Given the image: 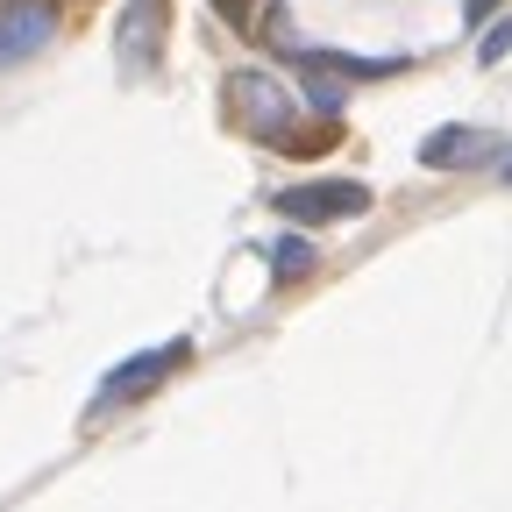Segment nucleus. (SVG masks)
<instances>
[{"label": "nucleus", "mask_w": 512, "mask_h": 512, "mask_svg": "<svg viewBox=\"0 0 512 512\" xmlns=\"http://www.w3.org/2000/svg\"><path fill=\"white\" fill-rule=\"evenodd\" d=\"M228 121H235V128H249V136L285 143V128H292V93H285L271 72L242 64V72H228Z\"/></svg>", "instance_id": "obj_1"}, {"label": "nucleus", "mask_w": 512, "mask_h": 512, "mask_svg": "<svg viewBox=\"0 0 512 512\" xmlns=\"http://www.w3.org/2000/svg\"><path fill=\"white\" fill-rule=\"evenodd\" d=\"M278 214H292V221H356V214H370V185H356V178H313V185H285L278 192Z\"/></svg>", "instance_id": "obj_2"}, {"label": "nucleus", "mask_w": 512, "mask_h": 512, "mask_svg": "<svg viewBox=\"0 0 512 512\" xmlns=\"http://www.w3.org/2000/svg\"><path fill=\"white\" fill-rule=\"evenodd\" d=\"M164 22H171L164 0H128V15H121V29H114V57H121L128 79L157 72V57H164Z\"/></svg>", "instance_id": "obj_3"}, {"label": "nucleus", "mask_w": 512, "mask_h": 512, "mask_svg": "<svg viewBox=\"0 0 512 512\" xmlns=\"http://www.w3.org/2000/svg\"><path fill=\"white\" fill-rule=\"evenodd\" d=\"M192 356V342H164V349H143V356H128L107 384H100V392H93V413H107V406H121V399H143L150 392V384H164L178 363Z\"/></svg>", "instance_id": "obj_4"}, {"label": "nucleus", "mask_w": 512, "mask_h": 512, "mask_svg": "<svg viewBox=\"0 0 512 512\" xmlns=\"http://www.w3.org/2000/svg\"><path fill=\"white\" fill-rule=\"evenodd\" d=\"M43 43H50V8H43V0H15V8L0 15V64L36 57Z\"/></svg>", "instance_id": "obj_5"}, {"label": "nucleus", "mask_w": 512, "mask_h": 512, "mask_svg": "<svg viewBox=\"0 0 512 512\" xmlns=\"http://www.w3.org/2000/svg\"><path fill=\"white\" fill-rule=\"evenodd\" d=\"M498 143L484 136V128H441V136H427L420 143V164L427 171H463V164H484Z\"/></svg>", "instance_id": "obj_6"}, {"label": "nucleus", "mask_w": 512, "mask_h": 512, "mask_svg": "<svg viewBox=\"0 0 512 512\" xmlns=\"http://www.w3.org/2000/svg\"><path fill=\"white\" fill-rule=\"evenodd\" d=\"M264 264H271L278 285H292V278H306V271L320 264V249H313L306 235H271V242H264Z\"/></svg>", "instance_id": "obj_7"}, {"label": "nucleus", "mask_w": 512, "mask_h": 512, "mask_svg": "<svg viewBox=\"0 0 512 512\" xmlns=\"http://www.w3.org/2000/svg\"><path fill=\"white\" fill-rule=\"evenodd\" d=\"M505 50H512V15H505V22H498V29H491V36L477 43V57H484V64H498Z\"/></svg>", "instance_id": "obj_8"}, {"label": "nucleus", "mask_w": 512, "mask_h": 512, "mask_svg": "<svg viewBox=\"0 0 512 512\" xmlns=\"http://www.w3.org/2000/svg\"><path fill=\"white\" fill-rule=\"evenodd\" d=\"M484 8H491V0H470V22H484Z\"/></svg>", "instance_id": "obj_9"}, {"label": "nucleus", "mask_w": 512, "mask_h": 512, "mask_svg": "<svg viewBox=\"0 0 512 512\" xmlns=\"http://www.w3.org/2000/svg\"><path fill=\"white\" fill-rule=\"evenodd\" d=\"M505 178H512V171H505Z\"/></svg>", "instance_id": "obj_10"}]
</instances>
